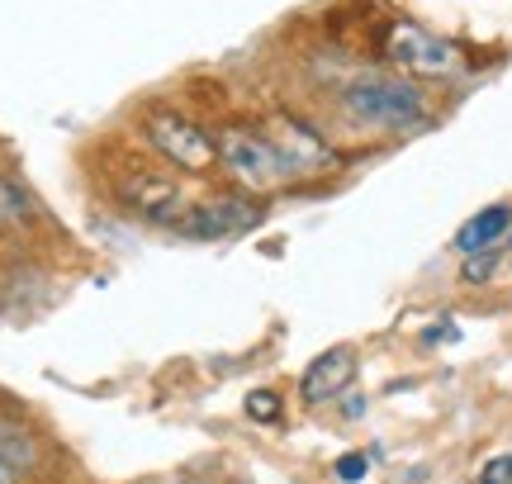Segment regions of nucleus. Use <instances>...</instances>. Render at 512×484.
Masks as SVG:
<instances>
[{"label": "nucleus", "instance_id": "obj_1", "mask_svg": "<svg viewBox=\"0 0 512 484\" xmlns=\"http://www.w3.org/2000/svg\"><path fill=\"white\" fill-rule=\"evenodd\" d=\"M342 105H347L351 119L361 124H375V129H418L427 119V100H422L418 86L408 81H384V76H366V81H351L342 91Z\"/></svg>", "mask_w": 512, "mask_h": 484}, {"label": "nucleus", "instance_id": "obj_2", "mask_svg": "<svg viewBox=\"0 0 512 484\" xmlns=\"http://www.w3.org/2000/svg\"><path fill=\"white\" fill-rule=\"evenodd\" d=\"M143 133H147V143L162 152L171 167L195 171V176H204V171L219 167V138H214L209 129H200L195 119H185V114L152 110L143 119Z\"/></svg>", "mask_w": 512, "mask_h": 484}, {"label": "nucleus", "instance_id": "obj_3", "mask_svg": "<svg viewBox=\"0 0 512 484\" xmlns=\"http://www.w3.org/2000/svg\"><path fill=\"white\" fill-rule=\"evenodd\" d=\"M219 162L233 171L247 190H275V186L290 181V171L280 162L275 143L256 129H223L219 133Z\"/></svg>", "mask_w": 512, "mask_h": 484}, {"label": "nucleus", "instance_id": "obj_4", "mask_svg": "<svg viewBox=\"0 0 512 484\" xmlns=\"http://www.w3.org/2000/svg\"><path fill=\"white\" fill-rule=\"evenodd\" d=\"M384 53H389V62H399L403 72H413V76H451L460 67L456 43H446L441 34L422 29L413 19H394L389 24Z\"/></svg>", "mask_w": 512, "mask_h": 484}, {"label": "nucleus", "instance_id": "obj_5", "mask_svg": "<svg viewBox=\"0 0 512 484\" xmlns=\"http://www.w3.org/2000/svg\"><path fill=\"white\" fill-rule=\"evenodd\" d=\"M119 205H124L128 214H138L143 224H157V228H181V219L190 214V200L181 195V186L166 181V176H147V171L124 176Z\"/></svg>", "mask_w": 512, "mask_h": 484}, {"label": "nucleus", "instance_id": "obj_6", "mask_svg": "<svg viewBox=\"0 0 512 484\" xmlns=\"http://www.w3.org/2000/svg\"><path fill=\"white\" fill-rule=\"evenodd\" d=\"M256 219H261V205H252L247 195H214L204 205H190V214L181 219V233L200 242H219L247 233Z\"/></svg>", "mask_w": 512, "mask_h": 484}, {"label": "nucleus", "instance_id": "obj_7", "mask_svg": "<svg viewBox=\"0 0 512 484\" xmlns=\"http://www.w3.org/2000/svg\"><path fill=\"white\" fill-rule=\"evenodd\" d=\"M266 138L275 143V152H280V162H285V171H290V176H304V171H328V167H337V157H332V148L323 143V133L309 129L304 119L275 114L271 129H266Z\"/></svg>", "mask_w": 512, "mask_h": 484}, {"label": "nucleus", "instance_id": "obj_8", "mask_svg": "<svg viewBox=\"0 0 512 484\" xmlns=\"http://www.w3.org/2000/svg\"><path fill=\"white\" fill-rule=\"evenodd\" d=\"M356 380V352L351 347H328L323 356H313L304 380H299V399L304 404H328Z\"/></svg>", "mask_w": 512, "mask_h": 484}, {"label": "nucleus", "instance_id": "obj_9", "mask_svg": "<svg viewBox=\"0 0 512 484\" xmlns=\"http://www.w3.org/2000/svg\"><path fill=\"white\" fill-rule=\"evenodd\" d=\"M512 233V209L508 205H489L479 209L475 219H465L456 233V252L460 257H475V252H494L498 238H508Z\"/></svg>", "mask_w": 512, "mask_h": 484}, {"label": "nucleus", "instance_id": "obj_10", "mask_svg": "<svg viewBox=\"0 0 512 484\" xmlns=\"http://www.w3.org/2000/svg\"><path fill=\"white\" fill-rule=\"evenodd\" d=\"M247 418H256V423H275V418H280V399H275L271 390H252L247 394Z\"/></svg>", "mask_w": 512, "mask_h": 484}, {"label": "nucleus", "instance_id": "obj_11", "mask_svg": "<svg viewBox=\"0 0 512 484\" xmlns=\"http://www.w3.org/2000/svg\"><path fill=\"white\" fill-rule=\"evenodd\" d=\"M494 266H498V252H475V257H465V271H460V276L470 280V285H484V280L494 276Z\"/></svg>", "mask_w": 512, "mask_h": 484}, {"label": "nucleus", "instance_id": "obj_12", "mask_svg": "<svg viewBox=\"0 0 512 484\" xmlns=\"http://www.w3.org/2000/svg\"><path fill=\"white\" fill-rule=\"evenodd\" d=\"M366 456H361V451H347V456H342V461H337V480L342 484H361L366 480Z\"/></svg>", "mask_w": 512, "mask_h": 484}, {"label": "nucleus", "instance_id": "obj_13", "mask_svg": "<svg viewBox=\"0 0 512 484\" xmlns=\"http://www.w3.org/2000/svg\"><path fill=\"white\" fill-rule=\"evenodd\" d=\"M479 484H512V456H494V461H484Z\"/></svg>", "mask_w": 512, "mask_h": 484}, {"label": "nucleus", "instance_id": "obj_14", "mask_svg": "<svg viewBox=\"0 0 512 484\" xmlns=\"http://www.w3.org/2000/svg\"><path fill=\"white\" fill-rule=\"evenodd\" d=\"M0 484H19V470L10 466V461H5V456H0Z\"/></svg>", "mask_w": 512, "mask_h": 484}]
</instances>
